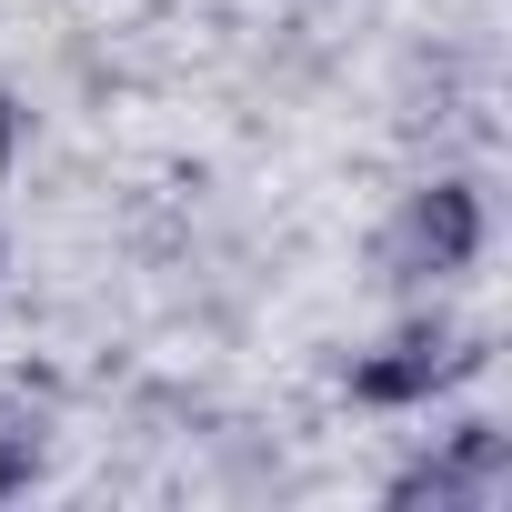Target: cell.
Masks as SVG:
<instances>
[{"mask_svg":"<svg viewBox=\"0 0 512 512\" xmlns=\"http://www.w3.org/2000/svg\"><path fill=\"white\" fill-rule=\"evenodd\" d=\"M0 141H11V131H0Z\"/></svg>","mask_w":512,"mask_h":512,"instance_id":"6da1fadb","label":"cell"}]
</instances>
